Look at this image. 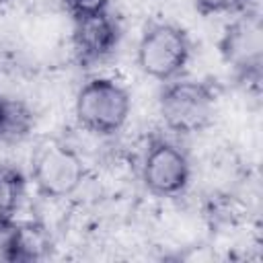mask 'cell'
Wrapping results in <instances>:
<instances>
[{"label": "cell", "mask_w": 263, "mask_h": 263, "mask_svg": "<svg viewBox=\"0 0 263 263\" xmlns=\"http://www.w3.org/2000/svg\"><path fill=\"white\" fill-rule=\"evenodd\" d=\"M191 60V39L187 31L175 23H150L136 49L138 68L158 80L168 82L181 78Z\"/></svg>", "instance_id": "3957f363"}, {"label": "cell", "mask_w": 263, "mask_h": 263, "mask_svg": "<svg viewBox=\"0 0 263 263\" xmlns=\"http://www.w3.org/2000/svg\"><path fill=\"white\" fill-rule=\"evenodd\" d=\"M62 2H64L66 10L72 14V18L105 12L111 6V0H62Z\"/></svg>", "instance_id": "7c38bea8"}, {"label": "cell", "mask_w": 263, "mask_h": 263, "mask_svg": "<svg viewBox=\"0 0 263 263\" xmlns=\"http://www.w3.org/2000/svg\"><path fill=\"white\" fill-rule=\"evenodd\" d=\"M191 181L187 152L173 140L154 136L142 160V183L156 197H177Z\"/></svg>", "instance_id": "8992f818"}, {"label": "cell", "mask_w": 263, "mask_h": 263, "mask_svg": "<svg viewBox=\"0 0 263 263\" xmlns=\"http://www.w3.org/2000/svg\"><path fill=\"white\" fill-rule=\"evenodd\" d=\"M72 21V49L80 68L99 66L115 53L121 41V27L109 10L76 16Z\"/></svg>", "instance_id": "52a82bcc"}, {"label": "cell", "mask_w": 263, "mask_h": 263, "mask_svg": "<svg viewBox=\"0 0 263 263\" xmlns=\"http://www.w3.org/2000/svg\"><path fill=\"white\" fill-rule=\"evenodd\" d=\"M27 193V179L21 168L0 164V220H14Z\"/></svg>", "instance_id": "30bf717a"}, {"label": "cell", "mask_w": 263, "mask_h": 263, "mask_svg": "<svg viewBox=\"0 0 263 263\" xmlns=\"http://www.w3.org/2000/svg\"><path fill=\"white\" fill-rule=\"evenodd\" d=\"M218 51L234 70L238 82L259 88L263 76V21L257 6L230 21L218 41Z\"/></svg>", "instance_id": "277c9868"}, {"label": "cell", "mask_w": 263, "mask_h": 263, "mask_svg": "<svg viewBox=\"0 0 263 263\" xmlns=\"http://www.w3.org/2000/svg\"><path fill=\"white\" fill-rule=\"evenodd\" d=\"M49 234L37 222L14 224V259L12 263L39 261L49 253Z\"/></svg>", "instance_id": "9c48e42d"}, {"label": "cell", "mask_w": 263, "mask_h": 263, "mask_svg": "<svg viewBox=\"0 0 263 263\" xmlns=\"http://www.w3.org/2000/svg\"><path fill=\"white\" fill-rule=\"evenodd\" d=\"M220 92V84L212 78H175L164 82L158 95L162 123L166 129L181 136L203 132L214 119Z\"/></svg>", "instance_id": "6da1fadb"}, {"label": "cell", "mask_w": 263, "mask_h": 263, "mask_svg": "<svg viewBox=\"0 0 263 263\" xmlns=\"http://www.w3.org/2000/svg\"><path fill=\"white\" fill-rule=\"evenodd\" d=\"M132 111V97L123 84L109 76L86 80L74 101V115L82 129L95 136L117 134Z\"/></svg>", "instance_id": "7a4b0ae2"}, {"label": "cell", "mask_w": 263, "mask_h": 263, "mask_svg": "<svg viewBox=\"0 0 263 263\" xmlns=\"http://www.w3.org/2000/svg\"><path fill=\"white\" fill-rule=\"evenodd\" d=\"M31 181L41 197H70L84 181V162L72 146L55 140L47 142L33 158Z\"/></svg>", "instance_id": "5b68a950"}, {"label": "cell", "mask_w": 263, "mask_h": 263, "mask_svg": "<svg viewBox=\"0 0 263 263\" xmlns=\"http://www.w3.org/2000/svg\"><path fill=\"white\" fill-rule=\"evenodd\" d=\"M35 127L33 109L16 97L0 95V144H18Z\"/></svg>", "instance_id": "ba28073f"}, {"label": "cell", "mask_w": 263, "mask_h": 263, "mask_svg": "<svg viewBox=\"0 0 263 263\" xmlns=\"http://www.w3.org/2000/svg\"><path fill=\"white\" fill-rule=\"evenodd\" d=\"M193 4L201 16H218V14L236 16L240 12L255 8V0H195Z\"/></svg>", "instance_id": "8fae6325"}, {"label": "cell", "mask_w": 263, "mask_h": 263, "mask_svg": "<svg viewBox=\"0 0 263 263\" xmlns=\"http://www.w3.org/2000/svg\"><path fill=\"white\" fill-rule=\"evenodd\" d=\"M14 220H0V261L12 263L14 259Z\"/></svg>", "instance_id": "4fadbf2b"}, {"label": "cell", "mask_w": 263, "mask_h": 263, "mask_svg": "<svg viewBox=\"0 0 263 263\" xmlns=\"http://www.w3.org/2000/svg\"><path fill=\"white\" fill-rule=\"evenodd\" d=\"M6 2H10V0H0V8H2V6L6 4Z\"/></svg>", "instance_id": "5bb4252c"}]
</instances>
